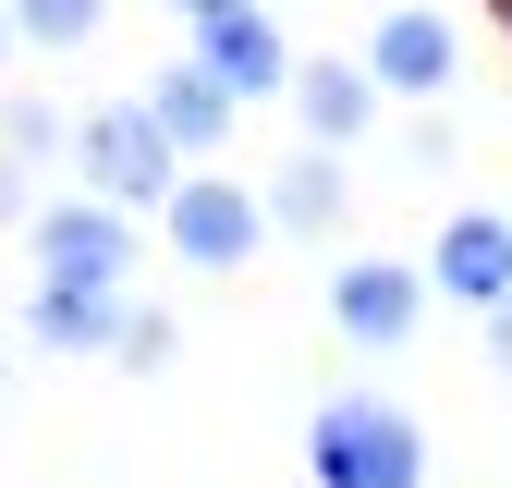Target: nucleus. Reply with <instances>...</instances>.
<instances>
[{
	"instance_id": "obj_1",
	"label": "nucleus",
	"mask_w": 512,
	"mask_h": 488,
	"mask_svg": "<svg viewBox=\"0 0 512 488\" xmlns=\"http://www.w3.org/2000/svg\"><path fill=\"white\" fill-rule=\"evenodd\" d=\"M317 488H415L427 476V440H415V415H391V403H330L317 415Z\"/></svg>"
},
{
	"instance_id": "obj_2",
	"label": "nucleus",
	"mask_w": 512,
	"mask_h": 488,
	"mask_svg": "<svg viewBox=\"0 0 512 488\" xmlns=\"http://www.w3.org/2000/svg\"><path fill=\"white\" fill-rule=\"evenodd\" d=\"M86 183H98V196H122V208H171V135H159L135 98L86 122Z\"/></svg>"
},
{
	"instance_id": "obj_3",
	"label": "nucleus",
	"mask_w": 512,
	"mask_h": 488,
	"mask_svg": "<svg viewBox=\"0 0 512 488\" xmlns=\"http://www.w3.org/2000/svg\"><path fill=\"white\" fill-rule=\"evenodd\" d=\"M171 244H183V257H196V269H232V257H256V196H244V183H171Z\"/></svg>"
},
{
	"instance_id": "obj_4",
	"label": "nucleus",
	"mask_w": 512,
	"mask_h": 488,
	"mask_svg": "<svg viewBox=\"0 0 512 488\" xmlns=\"http://www.w3.org/2000/svg\"><path fill=\"white\" fill-rule=\"evenodd\" d=\"M37 257H49V281H98V293H110L135 244H122L110 208H49V220H37Z\"/></svg>"
},
{
	"instance_id": "obj_5",
	"label": "nucleus",
	"mask_w": 512,
	"mask_h": 488,
	"mask_svg": "<svg viewBox=\"0 0 512 488\" xmlns=\"http://www.w3.org/2000/svg\"><path fill=\"white\" fill-rule=\"evenodd\" d=\"M208 74L232 86V98H269V86H293V49L269 37V13H208Z\"/></svg>"
},
{
	"instance_id": "obj_6",
	"label": "nucleus",
	"mask_w": 512,
	"mask_h": 488,
	"mask_svg": "<svg viewBox=\"0 0 512 488\" xmlns=\"http://www.w3.org/2000/svg\"><path fill=\"white\" fill-rule=\"evenodd\" d=\"M439 293L512 305V220H452V232H439Z\"/></svg>"
},
{
	"instance_id": "obj_7",
	"label": "nucleus",
	"mask_w": 512,
	"mask_h": 488,
	"mask_svg": "<svg viewBox=\"0 0 512 488\" xmlns=\"http://www.w3.org/2000/svg\"><path fill=\"white\" fill-rule=\"evenodd\" d=\"M330 318H342L354 342H403V330H415V269H378V257H366V269H342Z\"/></svg>"
},
{
	"instance_id": "obj_8",
	"label": "nucleus",
	"mask_w": 512,
	"mask_h": 488,
	"mask_svg": "<svg viewBox=\"0 0 512 488\" xmlns=\"http://www.w3.org/2000/svg\"><path fill=\"white\" fill-rule=\"evenodd\" d=\"M378 86H452V25L439 13H391L378 25Z\"/></svg>"
},
{
	"instance_id": "obj_9",
	"label": "nucleus",
	"mask_w": 512,
	"mask_h": 488,
	"mask_svg": "<svg viewBox=\"0 0 512 488\" xmlns=\"http://www.w3.org/2000/svg\"><path fill=\"white\" fill-rule=\"evenodd\" d=\"M147 122H159V135H171V147H208V135H220V122H232V86L208 74V61H196V74H171V86L147 98Z\"/></svg>"
},
{
	"instance_id": "obj_10",
	"label": "nucleus",
	"mask_w": 512,
	"mask_h": 488,
	"mask_svg": "<svg viewBox=\"0 0 512 488\" xmlns=\"http://www.w3.org/2000/svg\"><path fill=\"white\" fill-rule=\"evenodd\" d=\"M305 135L317 147H342V135H366V74H354V61H305Z\"/></svg>"
},
{
	"instance_id": "obj_11",
	"label": "nucleus",
	"mask_w": 512,
	"mask_h": 488,
	"mask_svg": "<svg viewBox=\"0 0 512 488\" xmlns=\"http://www.w3.org/2000/svg\"><path fill=\"white\" fill-rule=\"evenodd\" d=\"M37 330H49V342H110L122 305H110L98 281H49V293H37Z\"/></svg>"
},
{
	"instance_id": "obj_12",
	"label": "nucleus",
	"mask_w": 512,
	"mask_h": 488,
	"mask_svg": "<svg viewBox=\"0 0 512 488\" xmlns=\"http://www.w3.org/2000/svg\"><path fill=\"white\" fill-rule=\"evenodd\" d=\"M98 25V0H25V37H49V49H74Z\"/></svg>"
},
{
	"instance_id": "obj_13",
	"label": "nucleus",
	"mask_w": 512,
	"mask_h": 488,
	"mask_svg": "<svg viewBox=\"0 0 512 488\" xmlns=\"http://www.w3.org/2000/svg\"><path fill=\"white\" fill-rule=\"evenodd\" d=\"M281 220H293V232L330 220V171H293V183H281Z\"/></svg>"
},
{
	"instance_id": "obj_14",
	"label": "nucleus",
	"mask_w": 512,
	"mask_h": 488,
	"mask_svg": "<svg viewBox=\"0 0 512 488\" xmlns=\"http://www.w3.org/2000/svg\"><path fill=\"white\" fill-rule=\"evenodd\" d=\"M171 13H196V25H208V13H232V0H171Z\"/></svg>"
},
{
	"instance_id": "obj_15",
	"label": "nucleus",
	"mask_w": 512,
	"mask_h": 488,
	"mask_svg": "<svg viewBox=\"0 0 512 488\" xmlns=\"http://www.w3.org/2000/svg\"><path fill=\"white\" fill-rule=\"evenodd\" d=\"M488 318H500V366H512V305H488Z\"/></svg>"
},
{
	"instance_id": "obj_16",
	"label": "nucleus",
	"mask_w": 512,
	"mask_h": 488,
	"mask_svg": "<svg viewBox=\"0 0 512 488\" xmlns=\"http://www.w3.org/2000/svg\"><path fill=\"white\" fill-rule=\"evenodd\" d=\"M0 208H13V171H0Z\"/></svg>"
}]
</instances>
